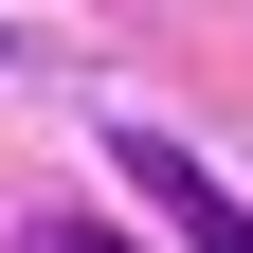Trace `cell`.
Masks as SVG:
<instances>
[{
    "label": "cell",
    "instance_id": "cell-1",
    "mask_svg": "<svg viewBox=\"0 0 253 253\" xmlns=\"http://www.w3.org/2000/svg\"><path fill=\"white\" fill-rule=\"evenodd\" d=\"M109 163L145 181V217H163L181 253H253V217H235V181H217V163H181L163 126H109Z\"/></svg>",
    "mask_w": 253,
    "mask_h": 253
},
{
    "label": "cell",
    "instance_id": "cell-2",
    "mask_svg": "<svg viewBox=\"0 0 253 253\" xmlns=\"http://www.w3.org/2000/svg\"><path fill=\"white\" fill-rule=\"evenodd\" d=\"M18 253H126V235H90V217H37V235H18Z\"/></svg>",
    "mask_w": 253,
    "mask_h": 253
}]
</instances>
